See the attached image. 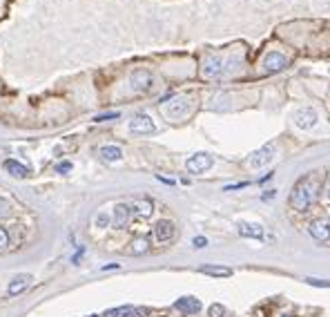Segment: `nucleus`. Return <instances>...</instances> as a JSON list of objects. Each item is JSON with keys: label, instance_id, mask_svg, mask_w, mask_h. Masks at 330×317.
<instances>
[{"label": "nucleus", "instance_id": "f257e3e1", "mask_svg": "<svg viewBox=\"0 0 330 317\" xmlns=\"http://www.w3.org/2000/svg\"><path fill=\"white\" fill-rule=\"evenodd\" d=\"M315 199H317V179L315 174H306L292 188V192H290V208L306 212Z\"/></svg>", "mask_w": 330, "mask_h": 317}, {"label": "nucleus", "instance_id": "f03ea898", "mask_svg": "<svg viewBox=\"0 0 330 317\" xmlns=\"http://www.w3.org/2000/svg\"><path fill=\"white\" fill-rule=\"evenodd\" d=\"M275 152H277V148H275V143H268V145H264V148H259L256 152H252V154L248 156V166L250 168H264V166H268V163L275 158Z\"/></svg>", "mask_w": 330, "mask_h": 317}, {"label": "nucleus", "instance_id": "7ed1b4c3", "mask_svg": "<svg viewBox=\"0 0 330 317\" xmlns=\"http://www.w3.org/2000/svg\"><path fill=\"white\" fill-rule=\"evenodd\" d=\"M212 163H214V158H212L208 152H197V154L190 156L186 161V168H188V172L201 174V172H208L212 168Z\"/></svg>", "mask_w": 330, "mask_h": 317}, {"label": "nucleus", "instance_id": "20e7f679", "mask_svg": "<svg viewBox=\"0 0 330 317\" xmlns=\"http://www.w3.org/2000/svg\"><path fill=\"white\" fill-rule=\"evenodd\" d=\"M317 121H319V114L312 107H304V110L295 112V125L299 130H312L317 125Z\"/></svg>", "mask_w": 330, "mask_h": 317}, {"label": "nucleus", "instance_id": "39448f33", "mask_svg": "<svg viewBox=\"0 0 330 317\" xmlns=\"http://www.w3.org/2000/svg\"><path fill=\"white\" fill-rule=\"evenodd\" d=\"M154 130H156V125L148 114H136L130 121V132L132 134H152Z\"/></svg>", "mask_w": 330, "mask_h": 317}, {"label": "nucleus", "instance_id": "423d86ee", "mask_svg": "<svg viewBox=\"0 0 330 317\" xmlns=\"http://www.w3.org/2000/svg\"><path fill=\"white\" fill-rule=\"evenodd\" d=\"M223 72V58L221 56H208L203 60V67H201V76L203 78H219Z\"/></svg>", "mask_w": 330, "mask_h": 317}, {"label": "nucleus", "instance_id": "0eeeda50", "mask_svg": "<svg viewBox=\"0 0 330 317\" xmlns=\"http://www.w3.org/2000/svg\"><path fill=\"white\" fill-rule=\"evenodd\" d=\"M308 233L312 239H317V241H328L330 239V221L328 219H315V221H310V226H308Z\"/></svg>", "mask_w": 330, "mask_h": 317}, {"label": "nucleus", "instance_id": "6e6552de", "mask_svg": "<svg viewBox=\"0 0 330 317\" xmlns=\"http://www.w3.org/2000/svg\"><path fill=\"white\" fill-rule=\"evenodd\" d=\"M286 67V56L281 52H268L264 56V70L268 74H275V72H281Z\"/></svg>", "mask_w": 330, "mask_h": 317}, {"label": "nucleus", "instance_id": "1a4fd4ad", "mask_svg": "<svg viewBox=\"0 0 330 317\" xmlns=\"http://www.w3.org/2000/svg\"><path fill=\"white\" fill-rule=\"evenodd\" d=\"M130 81H132L134 92H148V89L152 87V74H150L148 70H134Z\"/></svg>", "mask_w": 330, "mask_h": 317}, {"label": "nucleus", "instance_id": "9d476101", "mask_svg": "<svg viewBox=\"0 0 330 317\" xmlns=\"http://www.w3.org/2000/svg\"><path fill=\"white\" fill-rule=\"evenodd\" d=\"M174 308L181 310L183 315H199L201 310V302L197 297H178L174 302Z\"/></svg>", "mask_w": 330, "mask_h": 317}, {"label": "nucleus", "instance_id": "9b49d317", "mask_svg": "<svg viewBox=\"0 0 330 317\" xmlns=\"http://www.w3.org/2000/svg\"><path fill=\"white\" fill-rule=\"evenodd\" d=\"M154 237H156V241H161V243L170 241L172 237H174V224L167 221V219H161V221H156L154 224Z\"/></svg>", "mask_w": 330, "mask_h": 317}, {"label": "nucleus", "instance_id": "f8f14e48", "mask_svg": "<svg viewBox=\"0 0 330 317\" xmlns=\"http://www.w3.org/2000/svg\"><path fill=\"white\" fill-rule=\"evenodd\" d=\"M31 284V275H27V273H22V275H16L14 279L9 281V288H7V293L11 297H16V295H20V293H25L27 291V286Z\"/></svg>", "mask_w": 330, "mask_h": 317}, {"label": "nucleus", "instance_id": "ddd939ff", "mask_svg": "<svg viewBox=\"0 0 330 317\" xmlns=\"http://www.w3.org/2000/svg\"><path fill=\"white\" fill-rule=\"evenodd\" d=\"M130 206L127 203H116L114 208V217H112V224H114V228L123 230L127 226V221H130Z\"/></svg>", "mask_w": 330, "mask_h": 317}, {"label": "nucleus", "instance_id": "4468645a", "mask_svg": "<svg viewBox=\"0 0 330 317\" xmlns=\"http://www.w3.org/2000/svg\"><path fill=\"white\" fill-rule=\"evenodd\" d=\"M190 112V101L188 99H178L174 103H170L165 107V114L170 118H183Z\"/></svg>", "mask_w": 330, "mask_h": 317}, {"label": "nucleus", "instance_id": "2eb2a0df", "mask_svg": "<svg viewBox=\"0 0 330 317\" xmlns=\"http://www.w3.org/2000/svg\"><path fill=\"white\" fill-rule=\"evenodd\" d=\"M239 235L248 237V239H261V237H264V226L241 221V224H239Z\"/></svg>", "mask_w": 330, "mask_h": 317}, {"label": "nucleus", "instance_id": "dca6fc26", "mask_svg": "<svg viewBox=\"0 0 330 317\" xmlns=\"http://www.w3.org/2000/svg\"><path fill=\"white\" fill-rule=\"evenodd\" d=\"M5 170L16 179H27L29 177V168L22 166V163H18V161H14V158H7V161H5Z\"/></svg>", "mask_w": 330, "mask_h": 317}, {"label": "nucleus", "instance_id": "f3484780", "mask_svg": "<svg viewBox=\"0 0 330 317\" xmlns=\"http://www.w3.org/2000/svg\"><path fill=\"white\" fill-rule=\"evenodd\" d=\"M199 273L203 275H210V277H230L232 275V268H228V266H199Z\"/></svg>", "mask_w": 330, "mask_h": 317}, {"label": "nucleus", "instance_id": "a211bd4d", "mask_svg": "<svg viewBox=\"0 0 330 317\" xmlns=\"http://www.w3.org/2000/svg\"><path fill=\"white\" fill-rule=\"evenodd\" d=\"M100 156H103L105 161H109V163H116V161H121L123 158V150L119 148V145H103V148H100Z\"/></svg>", "mask_w": 330, "mask_h": 317}, {"label": "nucleus", "instance_id": "6ab92c4d", "mask_svg": "<svg viewBox=\"0 0 330 317\" xmlns=\"http://www.w3.org/2000/svg\"><path fill=\"white\" fill-rule=\"evenodd\" d=\"M130 210H134V214H138V217H141V219H148V217H152L154 206H152V201L143 199V201H136V203H134V206L130 208Z\"/></svg>", "mask_w": 330, "mask_h": 317}, {"label": "nucleus", "instance_id": "aec40b11", "mask_svg": "<svg viewBox=\"0 0 330 317\" xmlns=\"http://www.w3.org/2000/svg\"><path fill=\"white\" fill-rule=\"evenodd\" d=\"M150 250V239L148 237H136L132 243H130V248H127V252L130 255H145Z\"/></svg>", "mask_w": 330, "mask_h": 317}, {"label": "nucleus", "instance_id": "412c9836", "mask_svg": "<svg viewBox=\"0 0 330 317\" xmlns=\"http://www.w3.org/2000/svg\"><path fill=\"white\" fill-rule=\"evenodd\" d=\"M9 248V233L5 226H0V250H7Z\"/></svg>", "mask_w": 330, "mask_h": 317}, {"label": "nucleus", "instance_id": "4be33fe9", "mask_svg": "<svg viewBox=\"0 0 330 317\" xmlns=\"http://www.w3.org/2000/svg\"><path fill=\"white\" fill-rule=\"evenodd\" d=\"M7 217H11V206L9 201L0 199V219H7Z\"/></svg>", "mask_w": 330, "mask_h": 317}, {"label": "nucleus", "instance_id": "5701e85b", "mask_svg": "<svg viewBox=\"0 0 330 317\" xmlns=\"http://www.w3.org/2000/svg\"><path fill=\"white\" fill-rule=\"evenodd\" d=\"M208 315L210 317H223V315H226V308H223L221 304H212L210 310H208Z\"/></svg>", "mask_w": 330, "mask_h": 317}, {"label": "nucleus", "instance_id": "b1692460", "mask_svg": "<svg viewBox=\"0 0 330 317\" xmlns=\"http://www.w3.org/2000/svg\"><path fill=\"white\" fill-rule=\"evenodd\" d=\"M121 114H119V112H109V114H98L96 118H94V121H112V118H119Z\"/></svg>", "mask_w": 330, "mask_h": 317}, {"label": "nucleus", "instance_id": "393cba45", "mask_svg": "<svg viewBox=\"0 0 330 317\" xmlns=\"http://www.w3.org/2000/svg\"><path fill=\"white\" fill-rule=\"evenodd\" d=\"M109 224V217L105 212H98V217H96V226H100V228H103V226H107Z\"/></svg>", "mask_w": 330, "mask_h": 317}, {"label": "nucleus", "instance_id": "a878e982", "mask_svg": "<svg viewBox=\"0 0 330 317\" xmlns=\"http://www.w3.org/2000/svg\"><path fill=\"white\" fill-rule=\"evenodd\" d=\"M194 248H205L208 246V239H205V237H194Z\"/></svg>", "mask_w": 330, "mask_h": 317}, {"label": "nucleus", "instance_id": "bb28decb", "mask_svg": "<svg viewBox=\"0 0 330 317\" xmlns=\"http://www.w3.org/2000/svg\"><path fill=\"white\" fill-rule=\"evenodd\" d=\"M308 284H315V286H321V288H328L330 281H321V279H308Z\"/></svg>", "mask_w": 330, "mask_h": 317}, {"label": "nucleus", "instance_id": "cd10ccee", "mask_svg": "<svg viewBox=\"0 0 330 317\" xmlns=\"http://www.w3.org/2000/svg\"><path fill=\"white\" fill-rule=\"evenodd\" d=\"M248 185V181H243V183H234V185H226V190H241Z\"/></svg>", "mask_w": 330, "mask_h": 317}, {"label": "nucleus", "instance_id": "c85d7f7f", "mask_svg": "<svg viewBox=\"0 0 330 317\" xmlns=\"http://www.w3.org/2000/svg\"><path fill=\"white\" fill-rule=\"evenodd\" d=\"M67 170H71V163H60V166H58V172H67Z\"/></svg>", "mask_w": 330, "mask_h": 317}, {"label": "nucleus", "instance_id": "c756f323", "mask_svg": "<svg viewBox=\"0 0 330 317\" xmlns=\"http://www.w3.org/2000/svg\"><path fill=\"white\" fill-rule=\"evenodd\" d=\"M123 317H136V310H134V308L130 306V308L125 310V315H123Z\"/></svg>", "mask_w": 330, "mask_h": 317}, {"label": "nucleus", "instance_id": "7c9ffc66", "mask_svg": "<svg viewBox=\"0 0 330 317\" xmlns=\"http://www.w3.org/2000/svg\"><path fill=\"white\" fill-rule=\"evenodd\" d=\"M326 197H328V199H330V177L326 179Z\"/></svg>", "mask_w": 330, "mask_h": 317}, {"label": "nucleus", "instance_id": "2f4dec72", "mask_svg": "<svg viewBox=\"0 0 330 317\" xmlns=\"http://www.w3.org/2000/svg\"><path fill=\"white\" fill-rule=\"evenodd\" d=\"M281 317H295V315H281Z\"/></svg>", "mask_w": 330, "mask_h": 317}, {"label": "nucleus", "instance_id": "473e14b6", "mask_svg": "<svg viewBox=\"0 0 330 317\" xmlns=\"http://www.w3.org/2000/svg\"><path fill=\"white\" fill-rule=\"evenodd\" d=\"M89 317H98V315H89Z\"/></svg>", "mask_w": 330, "mask_h": 317}]
</instances>
